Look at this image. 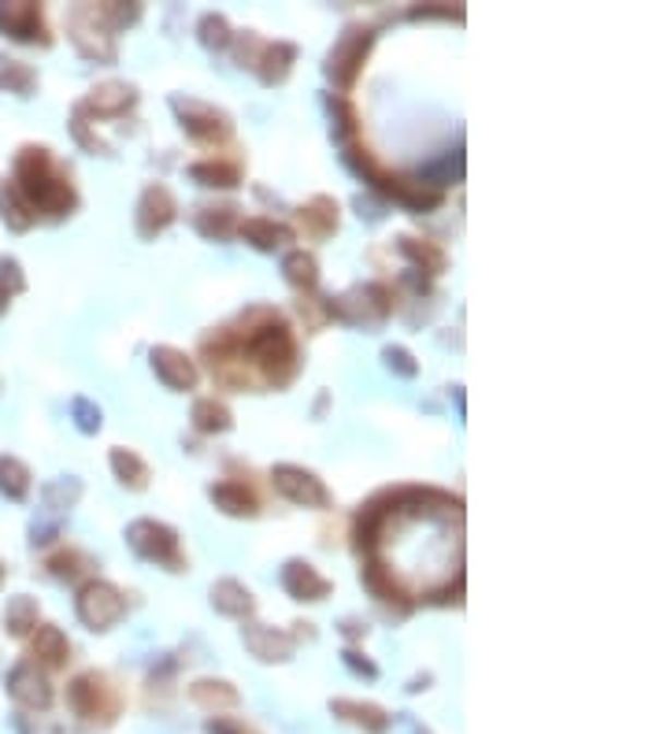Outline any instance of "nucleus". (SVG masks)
<instances>
[{
  "label": "nucleus",
  "instance_id": "6ab92c4d",
  "mask_svg": "<svg viewBox=\"0 0 667 734\" xmlns=\"http://www.w3.org/2000/svg\"><path fill=\"white\" fill-rule=\"evenodd\" d=\"M212 501L230 516H252L257 512V497H252L246 486H234V483L212 486Z\"/></svg>",
  "mask_w": 667,
  "mask_h": 734
},
{
  "label": "nucleus",
  "instance_id": "4468645a",
  "mask_svg": "<svg viewBox=\"0 0 667 734\" xmlns=\"http://www.w3.org/2000/svg\"><path fill=\"white\" fill-rule=\"evenodd\" d=\"M246 646L260 656V661H289V653H294V638L282 635V630H271V627H249Z\"/></svg>",
  "mask_w": 667,
  "mask_h": 734
},
{
  "label": "nucleus",
  "instance_id": "5701e85b",
  "mask_svg": "<svg viewBox=\"0 0 667 734\" xmlns=\"http://www.w3.org/2000/svg\"><path fill=\"white\" fill-rule=\"evenodd\" d=\"M4 624H8V630H12L15 638L31 635V630L37 627V605L31 597H12V601H8V608H4Z\"/></svg>",
  "mask_w": 667,
  "mask_h": 734
},
{
  "label": "nucleus",
  "instance_id": "72a5a7b5",
  "mask_svg": "<svg viewBox=\"0 0 667 734\" xmlns=\"http://www.w3.org/2000/svg\"><path fill=\"white\" fill-rule=\"evenodd\" d=\"M0 286H4L8 294H19V289L26 286L23 275H19V263H15L12 257H4V260H0Z\"/></svg>",
  "mask_w": 667,
  "mask_h": 734
},
{
  "label": "nucleus",
  "instance_id": "0eeeda50",
  "mask_svg": "<svg viewBox=\"0 0 667 734\" xmlns=\"http://www.w3.org/2000/svg\"><path fill=\"white\" fill-rule=\"evenodd\" d=\"M8 690H12V698L23 705V709H49L52 701V686L45 683V675L37 672L31 661L15 664V672L8 675Z\"/></svg>",
  "mask_w": 667,
  "mask_h": 734
},
{
  "label": "nucleus",
  "instance_id": "f257e3e1",
  "mask_svg": "<svg viewBox=\"0 0 667 734\" xmlns=\"http://www.w3.org/2000/svg\"><path fill=\"white\" fill-rule=\"evenodd\" d=\"M15 190L23 193V201L31 204L34 215L37 209L49 215H63L74 209V190L68 178L56 175L49 149H23L15 159Z\"/></svg>",
  "mask_w": 667,
  "mask_h": 734
},
{
  "label": "nucleus",
  "instance_id": "cd10ccee",
  "mask_svg": "<svg viewBox=\"0 0 667 734\" xmlns=\"http://www.w3.org/2000/svg\"><path fill=\"white\" fill-rule=\"evenodd\" d=\"M300 220L315 223V234H326L337 227V204L326 201V197H315L308 209H300Z\"/></svg>",
  "mask_w": 667,
  "mask_h": 734
},
{
  "label": "nucleus",
  "instance_id": "c9c22d12",
  "mask_svg": "<svg viewBox=\"0 0 667 734\" xmlns=\"http://www.w3.org/2000/svg\"><path fill=\"white\" fill-rule=\"evenodd\" d=\"M401 249L408 252L412 260H419V263H430V268H434V271L441 268V252H438V249H430V245H422V249H419V245H412L408 238H404V245H401Z\"/></svg>",
  "mask_w": 667,
  "mask_h": 734
},
{
  "label": "nucleus",
  "instance_id": "423d86ee",
  "mask_svg": "<svg viewBox=\"0 0 667 734\" xmlns=\"http://www.w3.org/2000/svg\"><path fill=\"white\" fill-rule=\"evenodd\" d=\"M71 709L79 712L82 720H93V717H111L116 712V701H111V690L105 686L100 675H82V679L71 683V694H68Z\"/></svg>",
  "mask_w": 667,
  "mask_h": 734
},
{
  "label": "nucleus",
  "instance_id": "4be33fe9",
  "mask_svg": "<svg viewBox=\"0 0 667 734\" xmlns=\"http://www.w3.org/2000/svg\"><path fill=\"white\" fill-rule=\"evenodd\" d=\"M193 701L196 705H204V709H234L238 705V690H234L230 683H212V679H204V683H196L193 686Z\"/></svg>",
  "mask_w": 667,
  "mask_h": 734
},
{
  "label": "nucleus",
  "instance_id": "a211bd4d",
  "mask_svg": "<svg viewBox=\"0 0 667 734\" xmlns=\"http://www.w3.org/2000/svg\"><path fill=\"white\" fill-rule=\"evenodd\" d=\"M0 215H4V223L12 230H26L34 223V209L23 201V193H19L12 182L0 186Z\"/></svg>",
  "mask_w": 667,
  "mask_h": 734
},
{
  "label": "nucleus",
  "instance_id": "7ed1b4c3",
  "mask_svg": "<svg viewBox=\"0 0 667 734\" xmlns=\"http://www.w3.org/2000/svg\"><path fill=\"white\" fill-rule=\"evenodd\" d=\"M127 612V601L111 582H86L79 594V616L86 619L93 630H108L111 624H119Z\"/></svg>",
  "mask_w": 667,
  "mask_h": 734
},
{
  "label": "nucleus",
  "instance_id": "b1692460",
  "mask_svg": "<svg viewBox=\"0 0 667 734\" xmlns=\"http://www.w3.org/2000/svg\"><path fill=\"white\" fill-rule=\"evenodd\" d=\"M241 234H246L257 249H275V245L289 241V230L278 227V223H271V220H246L241 223Z\"/></svg>",
  "mask_w": 667,
  "mask_h": 734
},
{
  "label": "nucleus",
  "instance_id": "a878e982",
  "mask_svg": "<svg viewBox=\"0 0 667 734\" xmlns=\"http://www.w3.org/2000/svg\"><path fill=\"white\" fill-rule=\"evenodd\" d=\"M130 100H134V93H130L127 86H100V90H93L86 108H93V111H123Z\"/></svg>",
  "mask_w": 667,
  "mask_h": 734
},
{
  "label": "nucleus",
  "instance_id": "412c9836",
  "mask_svg": "<svg viewBox=\"0 0 667 734\" xmlns=\"http://www.w3.org/2000/svg\"><path fill=\"white\" fill-rule=\"evenodd\" d=\"M111 467H116L119 483L130 486V489H141L148 483V464L141 457L130 453V449H116V453H111Z\"/></svg>",
  "mask_w": 667,
  "mask_h": 734
},
{
  "label": "nucleus",
  "instance_id": "473e14b6",
  "mask_svg": "<svg viewBox=\"0 0 667 734\" xmlns=\"http://www.w3.org/2000/svg\"><path fill=\"white\" fill-rule=\"evenodd\" d=\"M386 364H390V367H397L404 379H412V375L419 371V364L412 360V353H408V350H401V345H390V350H386Z\"/></svg>",
  "mask_w": 667,
  "mask_h": 734
},
{
  "label": "nucleus",
  "instance_id": "6e6552de",
  "mask_svg": "<svg viewBox=\"0 0 667 734\" xmlns=\"http://www.w3.org/2000/svg\"><path fill=\"white\" fill-rule=\"evenodd\" d=\"M368 45H371V34L368 31H349L337 42V49L331 52V63H326V71H331V79H337L342 86H349L356 68L364 63V56H368Z\"/></svg>",
  "mask_w": 667,
  "mask_h": 734
},
{
  "label": "nucleus",
  "instance_id": "c85d7f7f",
  "mask_svg": "<svg viewBox=\"0 0 667 734\" xmlns=\"http://www.w3.org/2000/svg\"><path fill=\"white\" fill-rule=\"evenodd\" d=\"M286 279L294 282V286H315V260L308 257V252H289L286 257Z\"/></svg>",
  "mask_w": 667,
  "mask_h": 734
},
{
  "label": "nucleus",
  "instance_id": "7c9ffc66",
  "mask_svg": "<svg viewBox=\"0 0 667 734\" xmlns=\"http://www.w3.org/2000/svg\"><path fill=\"white\" fill-rule=\"evenodd\" d=\"M0 82H4V86H12V90H19L26 97V93H31V86H34V71L26 68V63H19V60H8V68L0 71Z\"/></svg>",
  "mask_w": 667,
  "mask_h": 734
},
{
  "label": "nucleus",
  "instance_id": "58836bf2",
  "mask_svg": "<svg viewBox=\"0 0 667 734\" xmlns=\"http://www.w3.org/2000/svg\"><path fill=\"white\" fill-rule=\"evenodd\" d=\"M0 579H4V568H0Z\"/></svg>",
  "mask_w": 667,
  "mask_h": 734
},
{
  "label": "nucleus",
  "instance_id": "39448f33",
  "mask_svg": "<svg viewBox=\"0 0 667 734\" xmlns=\"http://www.w3.org/2000/svg\"><path fill=\"white\" fill-rule=\"evenodd\" d=\"M275 486L289 497V501H297V505H315V508L331 505V494H326V486L319 483L312 472H305V467L278 464L275 467Z\"/></svg>",
  "mask_w": 667,
  "mask_h": 734
},
{
  "label": "nucleus",
  "instance_id": "f3484780",
  "mask_svg": "<svg viewBox=\"0 0 667 734\" xmlns=\"http://www.w3.org/2000/svg\"><path fill=\"white\" fill-rule=\"evenodd\" d=\"M68 653H71V646H68V638H63L60 627H37V638H34V656H37V661L60 667L63 661H68Z\"/></svg>",
  "mask_w": 667,
  "mask_h": 734
},
{
  "label": "nucleus",
  "instance_id": "f8f14e48",
  "mask_svg": "<svg viewBox=\"0 0 667 734\" xmlns=\"http://www.w3.org/2000/svg\"><path fill=\"white\" fill-rule=\"evenodd\" d=\"M175 108L182 111V127L190 130L193 138L212 141V138H223L230 130L227 116H223V111H215V108H209V105H196V100H175Z\"/></svg>",
  "mask_w": 667,
  "mask_h": 734
},
{
  "label": "nucleus",
  "instance_id": "f03ea898",
  "mask_svg": "<svg viewBox=\"0 0 667 734\" xmlns=\"http://www.w3.org/2000/svg\"><path fill=\"white\" fill-rule=\"evenodd\" d=\"M127 538H130V545H134V549H138L145 560L167 564V568H171V571H178V564H182V553H178V534H175L167 523L138 520V523H130Z\"/></svg>",
  "mask_w": 667,
  "mask_h": 734
},
{
  "label": "nucleus",
  "instance_id": "20e7f679",
  "mask_svg": "<svg viewBox=\"0 0 667 734\" xmlns=\"http://www.w3.org/2000/svg\"><path fill=\"white\" fill-rule=\"evenodd\" d=\"M249 353L257 356L275 379H282L278 367H286V375L294 371L297 353H294V338H289L286 323H271V327H260L257 334H249Z\"/></svg>",
  "mask_w": 667,
  "mask_h": 734
},
{
  "label": "nucleus",
  "instance_id": "ddd939ff",
  "mask_svg": "<svg viewBox=\"0 0 667 734\" xmlns=\"http://www.w3.org/2000/svg\"><path fill=\"white\" fill-rule=\"evenodd\" d=\"M282 587H286L297 601H323L326 594H331V582H326L312 564H305V560L286 564V571H282Z\"/></svg>",
  "mask_w": 667,
  "mask_h": 734
},
{
  "label": "nucleus",
  "instance_id": "393cba45",
  "mask_svg": "<svg viewBox=\"0 0 667 734\" xmlns=\"http://www.w3.org/2000/svg\"><path fill=\"white\" fill-rule=\"evenodd\" d=\"M193 423H196V430H209V435H215V430L230 427V412L223 409L215 398H201L193 404Z\"/></svg>",
  "mask_w": 667,
  "mask_h": 734
},
{
  "label": "nucleus",
  "instance_id": "f704fd0d",
  "mask_svg": "<svg viewBox=\"0 0 667 734\" xmlns=\"http://www.w3.org/2000/svg\"><path fill=\"white\" fill-rule=\"evenodd\" d=\"M71 409H74V416H79V427L82 430H100V409H93L86 398H79V401L71 404Z\"/></svg>",
  "mask_w": 667,
  "mask_h": 734
},
{
  "label": "nucleus",
  "instance_id": "e433bc0d",
  "mask_svg": "<svg viewBox=\"0 0 667 734\" xmlns=\"http://www.w3.org/2000/svg\"><path fill=\"white\" fill-rule=\"evenodd\" d=\"M209 734H257V731L246 727L241 720H212L209 723Z\"/></svg>",
  "mask_w": 667,
  "mask_h": 734
},
{
  "label": "nucleus",
  "instance_id": "1a4fd4ad",
  "mask_svg": "<svg viewBox=\"0 0 667 734\" xmlns=\"http://www.w3.org/2000/svg\"><path fill=\"white\" fill-rule=\"evenodd\" d=\"M178 204L175 197L164 190V186H148L145 197H141V209H138V230L145 234V238H153L167 227V223L175 220Z\"/></svg>",
  "mask_w": 667,
  "mask_h": 734
},
{
  "label": "nucleus",
  "instance_id": "dca6fc26",
  "mask_svg": "<svg viewBox=\"0 0 667 734\" xmlns=\"http://www.w3.org/2000/svg\"><path fill=\"white\" fill-rule=\"evenodd\" d=\"M212 605L223 612V616H249L252 612V594L241 582L234 579H223L212 587Z\"/></svg>",
  "mask_w": 667,
  "mask_h": 734
},
{
  "label": "nucleus",
  "instance_id": "c756f323",
  "mask_svg": "<svg viewBox=\"0 0 667 734\" xmlns=\"http://www.w3.org/2000/svg\"><path fill=\"white\" fill-rule=\"evenodd\" d=\"M201 42L204 45H215V49H223V45L230 42V26L223 15H204L201 19Z\"/></svg>",
  "mask_w": 667,
  "mask_h": 734
},
{
  "label": "nucleus",
  "instance_id": "bb28decb",
  "mask_svg": "<svg viewBox=\"0 0 667 734\" xmlns=\"http://www.w3.org/2000/svg\"><path fill=\"white\" fill-rule=\"evenodd\" d=\"M190 175L201 186H238V167L234 164H193Z\"/></svg>",
  "mask_w": 667,
  "mask_h": 734
},
{
  "label": "nucleus",
  "instance_id": "4c0bfd02",
  "mask_svg": "<svg viewBox=\"0 0 667 734\" xmlns=\"http://www.w3.org/2000/svg\"><path fill=\"white\" fill-rule=\"evenodd\" d=\"M8 300H12V294H8V289H4V286H0V316H4V312H8Z\"/></svg>",
  "mask_w": 667,
  "mask_h": 734
},
{
  "label": "nucleus",
  "instance_id": "aec40b11",
  "mask_svg": "<svg viewBox=\"0 0 667 734\" xmlns=\"http://www.w3.org/2000/svg\"><path fill=\"white\" fill-rule=\"evenodd\" d=\"M0 489H4L12 501H23V497L31 494V472H26L23 460L0 457Z\"/></svg>",
  "mask_w": 667,
  "mask_h": 734
},
{
  "label": "nucleus",
  "instance_id": "2eb2a0df",
  "mask_svg": "<svg viewBox=\"0 0 667 734\" xmlns=\"http://www.w3.org/2000/svg\"><path fill=\"white\" fill-rule=\"evenodd\" d=\"M334 717L356 723V727H364L368 734H386L390 731V717L379 709V705H360V701H334L331 705Z\"/></svg>",
  "mask_w": 667,
  "mask_h": 734
},
{
  "label": "nucleus",
  "instance_id": "9d476101",
  "mask_svg": "<svg viewBox=\"0 0 667 734\" xmlns=\"http://www.w3.org/2000/svg\"><path fill=\"white\" fill-rule=\"evenodd\" d=\"M0 31L15 42H45V23L37 4H0Z\"/></svg>",
  "mask_w": 667,
  "mask_h": 734
},
{
  "label": "nucleus",
  "instance_id": "9b49d317",
  "mask_svg": "<svg viewBox=\"0 0 667 734\" xmlns=\"http://www.w3.org/2000/svg\"><path fill=\"white\" fill-rule=\"evenodd\" d=\"M153 371L159 375V382L171 386V390H193L196 386V367L186 353L171 350V345H159L153 350Z\"/></svg>",
  "mask_w": 667,
  "mask_h": 734
},
{
  "label": "nucleus",
  "instance_id": "2f4dec72",
  "mask_svg": "<svg viewBox=\"0 0 667 734\" xmlns=\"http://www.w3.org/2000/svg\"><path fill=\"white\" fill-rule=\"evenodd\" d=\"M209 215H201V230L209 234V238H223V234H230V223H234V209H204Z\"/></svg>",
  "mask_w": 667,
  "mask_h": 734
}]
</instances>
